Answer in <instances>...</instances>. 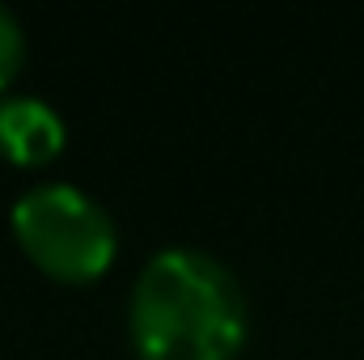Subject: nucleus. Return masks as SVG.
<instances>
[{
	"label": "nucleus",
	"instance_id": "f257e3e1",
	"mask_svg": "<svg viewBox=\"0 0 364 360\" xmlns=\"http://www.w3.org/2000/svg\"><path fill=\"white\" fill-rule=\"evenodd\" d=\"M250 309L237 275L195 246L157 250L132 288V344L140 360H233Z\"/></svg>",
	"mask_w": 364,
	"mask_h": 360
},
{
	"label": "nucleus",
	"instance_id": "f03ea898",
	"mask_svg": "<svg viewBox=\"0 0 364 360\" xmlns=\"http://www.w3.org/2000/svg\"><path fill=\"white\" fill-rule=\"evenodd\" d=\"M13 233L21 250L55 280H93L110 268L119 233L110 212L73 182H34L13 203Z\"/></svg>",
	"mask_w": 364,
	"mask_h": 360
},
{
	"label": "nucleus",
	"instance_id": "7ed1b4c3",
	"mask_svg": "<svg viewBox=\"0 0 364 360\" xmlns=\"http://www.w3.org/2000/svg\"><path fill=\"white\" fill-rule=\"evenodd\" d=\"M64 115L34 97V93H9L0 97V149L17 162V166H38L51 162L64 149Z\"/></svg>",
	"mask_w": 364,
	"mask_h": 360
},
{
	"label": "nucleus",
	"instance_id": "20e7f679",
	"mask_svg": "<svg viewBox=\"0 0 364 360\" xmlns=\"http://www.w3.org/2000/svg\"><path fill=\"white\" fill-rule=\"evenodd\" d=\"M26 60V34H21V21L9 4H0V90L17 77Z\"/></svg>",
	"mask_w": 364,
	"mask_h": 360
}]
</instances>
